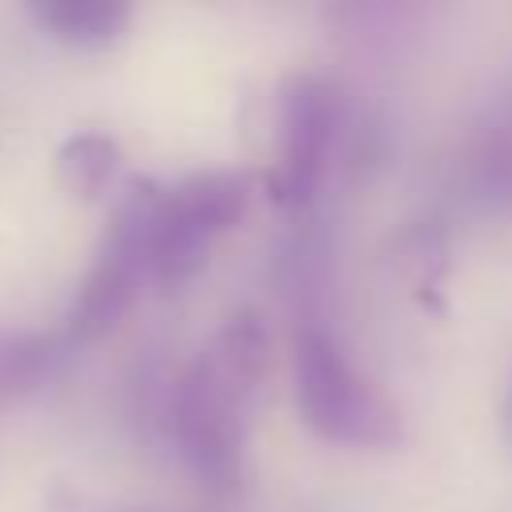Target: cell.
I'll use <instances>...</instances> for the list:
<instances>
[{"mask_svg": "<svg viewBox=\"0 0 512 512\" xmlns=\"http://www.w3.org/2000/svg\"><path fill=\"white\" fill-rule=\"evenodd\" d=\"M292 388L304 424L332 444L388 448L400 440V412L392 400L340 352V344L304 328L292 348Z\"/></svg>", "mask_w": 512, "mask_h": 512, "instance_id": "2", "label": "cell"}, {"mask_svg": "<svg viewBox=\"0 0 512 512\" xmlns=\"http://www.w3.org/2000/svg\"><path fill=\"white\" fill-rule=\"evenodd\" d=\"M336 132V92L312 72H292L276 88V172L268 188L280 204L312 196Z\"/></svg>", "mask_w": 512, "mask_h": 512, "instance_id": "5", "label": "cell"}, {"mask_svg": "<svg viewBox=\"0 0 512 512\" xmlns=\"http://www.w3.org/2000/svg\"><path fill=\"white\" fill-rule=\"evenodd\" d=\"M36 24L72 48H108L128 32L132 8L120 0H36Z\"/></svg>", "mask_w": 512, "mask_h": 512, "instance_id": "6", "label": "cell"}, {"mask_svg": "<svg viewBox=\"0 0 512 512\" xmlns=\"http://www.w3.org/2000/svg\"><path fill=\"white\" fill-rule=\"evenodd\" d=\"M56 364V344L40 336H0V400L36 388Z\"/></svg>", "mask_w": 512, "mask_h": 512, "instance_id": "8", "label": "cell"}, {"mask_svg": "<svg viewBox=\"0 0 512 512\" xmlns=\"http://www.w3.org/2000/svg\"><path fill=\"white\" fill-rule=\"evenodd\" d=\"M268 364V328L256 312L228 316L176 380L172 432L192 480L216 496L244 476V404Z\"/></svg>", "mask_w": 512, "mask_h": 512, "instance_id": "1", "label": "cell"}, {"mask_svg": "<svg viewBox=\"0 0 512 512\" xmlns=\"http://www.w3.org/2000/svg\"><path fill=\"white\" fill-rule=\"evenodd\" d=\"M504 436L512 440V388H508V396H504Z\"/></svg>", "mask_w": 512, "mask_h": 512, "instance_id": "9", "label": "cell"}, {"mask_svg": "<svg viewBox=\"0 0 512 512\" xmlns=\"http://www.w3.org/2000/svg\"><path fill=\"white\" fill-rule=\"evenodd\" d=\"M156 200H160V184H152V180H132L124 188V196L116 200L104 244L96 252V264L84 276V284L68 308L72 340H100L132 308V300L148 276Z\"/></svg>", "mask_w": 512, "mask_h": 512, "instance_id": "3", "label": "cell"}, {"mask_svg": "<svg viewBox=\"0 0 512 512\" xmlns=\"http://www.w3.org/2000/svg\"><path fill=\"white\" fill-rule=\"evenodd\" d=\"M248 204V180L240 172H196L172 188H160L148 276L164 288L184 284L208 260V248L228 232Z\"/></svg>", "mask_w": 512, "mask_h": 512, "instance_id": "4", "label": "cell"}, {"mask_svg": "<svg viewBox=\"0 0 512 512\" xmlns=\"http://www.w3.org/2000/svg\"><path fill=\"white\" fill-rule=\"evenodd\" d=\"M120 168V144L104 132H76L56 148V180L72 200L100 196Z\"/></svg>", "mask_w": 512, "mask_h": 512, "instance_id": "7", "label": "cell"}]
</instances>
